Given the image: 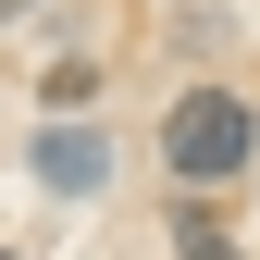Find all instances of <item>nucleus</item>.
<instances>
[{
    "mask_svg": "<svg viewBox=\"0 0 260 260\" xmlns=\"http://www.w3.org/2000/svg\"><path fill=\"white\" fill-rule=\"evenodd\" d=\"M248 100H223V87H186L174 112H161V161H174V186H236L248 174Z\"/></svg>",
    "mask_w": 260,
    "mask_h": 260,
    "instance_id": "nucleus-1",
    "label": "nucleus"
},
{
    "mask_svg": "<svg viewBox=\"0 0 260 260\" xmlns=\"http://www.w3.org/2000/svg\"><path fill=\"white\" fill-rule=\"evenodd\" d=\"M100 174H112L100 124H87V137H75V124H50V137H38V186H62V199H100Z\"/></svg>",
    "mask_w": 260,
    "mask_h": 260,
    "instance_id": "nucleus-2",
    "label": "nucleus"
},
{
    "mask_svg": "<svg viewBox=\"0 0 260 260\" xmlns=\"http://www.w3.org/2000/svg\"><path fill=\"white\" fill-rule=\"evenodd\" d=\"M100 100V62H50V112H87Z\"/></svg>",
    "mask_w": 260,
    "mask_h": 260,
    "instance_id": "nucleus-3",
    "label": "nucleus"
},
{
    "mask_svg": "<svg viewBox=\"0 0 260 260\" xmlns=\"http://www.w3.org/2000/svg\"><path fill=\"white\" fill-rule=\"evenodd\" d=\"M174 260H236V236H223V223H186V211H174Z\"/></svg>",
    "mask_w": 260,
    "mask_h": 260,
    "instance_id": "nucleus-4",
    "label": "nucleus"
},
{
    "mask_svg": "<svg viewBox=\"0 0 260 260\" xmlns=\"http://www.w3.org/2000/svg\"><path fill=\"white\" fill-rule=\"evenodd\" d=\"M13 13H25V0H0V25H13Z\"/></svg>",
    "mask_w": 260,
    "mask_h": 260,
    "instance_id": "nucleus-5",
    "label": "nucleus"
},
{
    "mask_svg": "<svg viewBox=\"0 0 260 260\" xmlns=\"http://www.w3.org/2000/svg\"><path fill=\"white\" fill-rule=\"evenodd\" d=\"M0 260H13V248H0Z\"/></svg>",
    "mask_w": 260,
    "mask_h": 260,
    "instance_id": "nucleus-6",
    "label": "nucleus"
}]
</instances>
